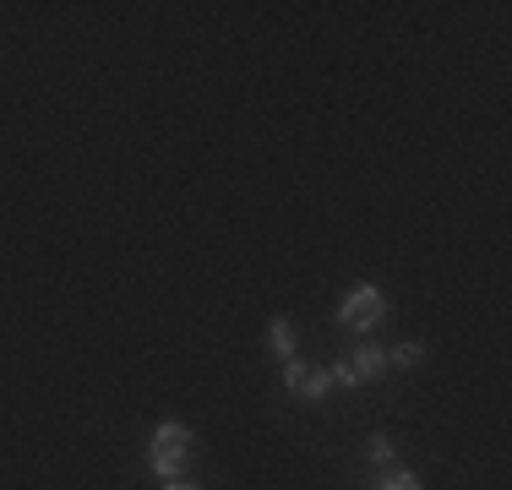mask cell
<instances>
[{
  "label": "cell",
  "mask_w": 512,
  "mask_h": 490,
  "mask_svg": "<svg viewBox=\"0 0 512 490\" xmlns=\"http://www.w3.org/2000/svg\"><path fill=\"white\" fill-rule=\"evenodd\" d=\"M186 458H191V431H186V425H175V420H164L153 431V452H148L153 474H158V480H180Z\"/></svg>",
  "instance_id": "cell-1"
},
{
  "label": "cell",
  "mask_w": 512,
  "mask_h": 490,
  "mask_svg": "<svg viewBox=\"0 0 512 490\" xmlns=\"http://www.w3.org/2000/svg\"><path fill=\"white\" fill-rule=\"evenodd\" d=\"M387 311H393V305H387V294L376 289V284H360V289H349L344 300H338V322L355 327V333H371Z\"/></svg>",
  "instance_id": "cell-2"
},
{
  "label": "cell",
  "mask_w": 512,
  "mask_h": 490,
  "mask_svg": "<svg viewBox=\"0 0 512 490\" xmlns=\"http://www.w3.org/2000/svg\"><path fill=\"white\" fill-rule=\"evenodd\" d=\"M344 360H349V371H355L360 387L376 382V376H387V349H382V343H360V349L344 354Z\"/></svg>",
  "instance_id": "cell-3"
},
{
  "label": "cell",
  "mask_w": 512,
  "mask_h": 490,
  "mask_svg": "<svg viewBox=\"0 0 512 490\" xmlns=\"http://www.w3.org/2000/svg\"><path fill=\"white\" fill-rule=\"evenodd\" d=\"M267 349H273L278 360H300V354H295V327H289V316H273V327H267Z\"/></svg>",
  "instance_id": "cell-4"
},
{
  "label": "cell",
  "mask_w": 512,
  "mask_h": 490,
  "mask_svg": "<svg viewBox=\"0 0 512 490\" xmlns=\"http://www.w3.org/2000/svg\"><path fill=\"white\" fill-rule=\"evenodd\" d=\"M365 458H371L376 463V469H398V447H393V436H371V441H365Z\"/></svg>",
  "instance_id": "cell-5"
},
{
  "label": "cell",
  "mask_w": 512,
  "mask_h": 490,
  "mask_svg": "<svg viewBox=\"0 0 512 490\" xmlns=\"http://www.w3.org/2000/svg\"><path fill=\"white\" fill-rule=\"evenodd\" d=\"M425 354V343H398V349H387V371H414Z\"/></svg>",
  "instance_id": "cell-6"
},
{
  "label": "cell",
  "mask_w": 512,
  "mask_h": 490,
  "mask_svg": "<svg viewBox=\"0 0 512 490\" xmlns=\"http://www.w3.org/2000/svg\"><path fill=\"white\" fill-rule=\"evenodd\" d=\"M327 387H333V376H327V371H306V382H300V398H306V403H322Z\"/></svg>",
  "instance_id": "cell-7"
},
{
  "label": "cell",
  "mask_w": 512,
  "mask_h": 490,
  "mask_svg": "<svg viewBox=\"0 0 512 490\" xmlns=\"http://www.w3.org/2000/svg\"><path fill=\"white\" fill-rule=\"evenodd\" d=\"M376 490H420V480H414V474H404V469H387L382 480H376Z\"/></svg>",
  "instance_id": "cell-8"
},
{
  "label": "cell",
  "mask_w": 512,
  "mask_h": 490,
  "mask_svg": "<svg viewBox=\"0 0 512 490\" xmlns=\"http://www.w3.org/2000/svg\"><path fill=\"white\" fill-rule=\"evenodd\" d=\"M327 376H333L338 387H360V382H355V371H349V360H333V371H327Z\"/></svg>",
  "instance_id": "cell-9"
},
{
  "label": "cell",
  "mask_w": 512,
  "mask_h": 490,
  "mask_svg": "<svg viewBox=\"0 0 512 490\" xmlns=\"http://www.w3.org/2000/svg\"><path fill=\"white\" fill-rule=\"evenodd\" d=\"M164 490H202V485H191V480H164Z\"/></svg>",
  "instance_id": "cell-10"
}]
</instances>
